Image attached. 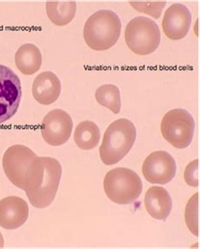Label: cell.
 Returning a JSON list of instances; mask_svg holds the SVG:
<instances>
[{"mask_svg": "<svg viewBox=\"0 0 200 249\" xmlns=\"http://www.w3.org/2000/svg\"><path fill=\"white\" fill-rule=\"evenodd\" d=\"M3 167L10 182L29 197L38 186L44 170V158L37 157L28 147L16 144L3 155Z\"/></svg>", "mask_w": 200, "mask_h": 249, "instance_id": "1", "label": "cell"}, {"mask_svg": "<svg viewBox=\"0 0 200 249\" xmlns=\"http://www.w3.org/2000/svg\"><path fill=\"white\" fill-rule=\"evenodd\" d=\"M122 24L111 10H99L86 20L84 39L95 51H106L113 47L120 37Z\"/></svg>", "mask_w": 200, "mask_h": 249, "instance_id": "2", "label": "cell"}, {"mask_svg": "<svg viewBox=\"0 0 200 249\" xmlns=\"http://www.w3.org/2000/svg\"><path fill=\"white\" fill-rule=\"evenodd\" d=\"M136 134L135 126L128 119L121 118L111 123L106 130L100 147L102 162L111 166L124 159L132 149Z\"/></svg>", "mask_w": 200, "mask_h": 249, "instance_id": "3", "label": "cell"}, {"mask_svg": "<svg viewBox=\"0 0 200 249\" xmlns=\"http://www.w3.org/2000/svg\"><path fill=\"white\" fill-rule=\"evenodd\" d=\"M104 191L111 201L118 205H129L139 198L143 184L133 170L118 167L109 171L104 178Z\"/></svg>", "mask_w": 200, "mask_h": 249, "instance_id": "4", "label": "cell"}, {"mask_svg": "<svg viewBox=\"0 0 200 249\" xmlns=\"http://www.w3.org/2000/svg\"><path fill=\"white\" fill-rule=\"evenodd\" d=\"M124 37L133 53L145 56L154 53L159 47L161 32L153 19L139 16L128 22Z\"/></svg>", "mask_w": 200, "mask_h": 249, "instance_id": "5", "label": "cell"}, {"mask_svg": "<svg viewBox=\"0 0 200 249\" xmlns=\"http://www.w3.org/2000/svg\"><path fill=\"white\" fill-rule=\"evenodd\" d=\"M195 122L184 109H173L165 113L161 123L162 136L177 149L189 146L194 138Z\"/></svg>", "mask_w": 200, "mask_h": 249, "instance_id": "6", "label": "cell"}, {"mask_svg": "<svg viewBox=\"0 0 200 249\" xmlns=\"http://www.w3.org/2000/svg\"><path fill=\"white\" fill-rule=\"evenodd\" d=\"M44 158V170L38 186L28 198L34 207L43 209L54 202L62 177V166L52 157Z\"/></svg>", "mask_w": 200, "mask_h": 249, "instance_id": "7", "label": "cell"}, {"mask_svg": "<svg viewBox=\"0 0 200 249\" xmlns=\"http://www.w3.org/2000/svg\"><path fill=\"white\" fill-rule=\"evenodd\" d=\"M22 96L19 77L10 68L0 64V124L13 118Z\"/></svg>", "mask_w": 200, "mask_h": 249, "instance_id": "8", "label": "cell"}, {"mask_svg": "<svg viewBox=\"0 0 200 249\" xmlns=\"http://www.w3.org/2000/svg\"><path fill=\"white\" fill-rule=\"evenodd\" d=\"M73 129V121L68 112L54 109L43 118L41 136L52 146H59L69 141Z\"/></svg>", "mask_w": 200, "mask_h": 249, "instance_id": "9", "label": "cell"}, {"mask_svg": "<svg viewBox=\"0 0 200 249\" xmlns=\"http://www.w3.org/2000/svg\"><path fill=\"white\" fill-rule=\"evenodd\" d=\"M142 173L145 178L150 183L165 185L176 176V160L165 151L153 152L144 161Z\"/></svg>", "mask_w": 200, "mask_h": 249, "instance_id": "10", "label": "cell"}, {"mask_svg": "<svg viewBox=\"0 0 200 249\" xmlns=\"http://www.w3.org/2000/svg\"><path fill=\"white\" fill-rule=\"evenodd\" d=\"M192 16L187 6L182 3H173L165 11L162 19L164 34L171 40L184 38L190 29Z\"/></svg>", "mask_w": 200, "mask_h": 249, "instance_id": "11", "label": "cell"}, {"mask_svg": "<svg viewBox=\"0 0 200 249\" xmlns=\"http://www.w3.org/2000/svg\"><path fill=\"white\" fill-rule=\"evenodd\" d=\"M29 207L23 198L9 196L0 201V227L14 230L23 226L28 219Z\"/></svg>", "mask_w": 200, "mask_h": 249, "instance_id": "12", "label": "cell"}, {"mask_svg": "<svg viewBox=\"0 0 200 249\" xmlns=\"http://www.w3.org/2000/svg\"><path fill=\"white\" fill-rule=\"evenodd\" d=\"M60 94V80L50 71L40 73L32 85V95L41 105H51L58 99Z\"/></svg>", "mask_w": 200, "mask_h": 249, "instance_id": "13", "label": "cell"}, {"mask_svg": "<svg viewBox=\"0 0 200 249\" xmlns=\"http://www.w3.org/2000/svg\"><path fill=\"white\" fill-rule=\"evenodd\" d=\"M145 205L150 216L156 220H165L172 212V198L164 188L154 186L147 190Z\"/></svg>", "mask_w": 200, "mask_h": 249, "instance_id": "14", "label": "cell"}, {"mask_svg": "<svg viewBox=\"0 0 200 249\" xmlns=\"http://www.w3.org/2000/svg\"><path fill=\"white\" fill-rule=\"evenodd\" d=\"M16 67L23 74L32 75L41 69L42 56L41 51L36 45L24 44L16 53Z\"/></svg>", "mask_w": 200, "mask_h": 249, "instance_id": "15", "label": "cell"}, {"mask_svg": "<svg viewBox=\"0 0 200 249\" xmlns=\"http://www.w3.org/2000/svg\"><path fill=\"white\" fill-rule=\"evenodd\" d=\"M76 3L73 1H48L46 3L47 15L54 25L67 26L76 14Z\"/></svg>", "mask_w": 200, "mask_h": 249, "instance_id": "16", "label": "cell"}, {"mask_svg": "<svg viewBox=\"0 0 200 249\" xmlns=\"http://www.w3.org/2000/svg\"><path fill=\"white\" fill-rule=\"evenodd\" d=\"M73 139L77 146L81 150H92L98 144L101 133L94 122H81L77 125Z\"/></svg>", "mask_w": 200, "mask_h": 249, "instance_id": "17", "label": "cell"}, {"mask_svg": "<svg viewBox=\"0 0 200 249\" xmlns=\"http://www.w3.org/2000/svg\"><path fill=\"white\" fill-rule=\"evenodd\" d=\"M95 99L100 105L111 110L115 114L121 111L120 90L114 85H104L95 91Z\"/></svg>", "mask_w": 200, "mask_h": 249, "instance_id": "18", "label": "cell"}, {"mask_svg": "<svg viewBox=\"0 0 200 249\" xmlns=\"http://www.w3.org/2000/svg\"><path fill=\"white\" fill-rule=\"evenodd\" d=\"M185 221L194 236H199V194H195L187 202L185 210Z\"/></svg>", "mask_w": 200, "mask_h": 249, "instance_id": "19", "label": "cell"}, {"mask_svg": "<svg viewBox=\"0 0 200 249\" xmlns=\"http://www.w3.org/2000/svg\"><path fill=\"white\" fill-rule=\"evenodd\" d=\"M129 3L134 10L140 13H145L152 16L155 19H159L162 10L166 4L165 1H152V2H140L130 1Z\"/></svg>", "mask_w": 200, "mask_h": 249, "instance_id": "20", "label": "cell"}, {"mask_svg": "<svg viewBox=\"0 0 200 249\" xmlns=\"http://www.w3.org/2000/svg\"><path fill=\"white\" fill-rule=\"evenodd\" d=\"M184 180L187 185L197 188L200 184V160L191 161L187 166L184 172Z\"/></svg>", "mask_w": 200, "mask_h": 249, "instance_id": "21", "label": "cell"}, {"mask_svg": "<svg viewBox=\"0 0 200 249\" xmlns=\"http://www.w3.org/2000/svg\"><path fill=\"white\" fill-rule=\"evenodd\" d=\"M3 243H4V242H3V235L0 232V249L3 248Z\"/></svg>", "mask_w": 200, "mask_h": 249, "instance_id": "22", "label": "cell"}]
</instances>
